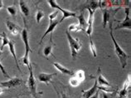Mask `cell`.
<instances>
[{"instance_id": "6da1fadb", "label": "cell", "mask_w": 131, "mask_h": 98, "mask_svg": "<svg viewBox=\"0 0 131 98\" xmlns=\"http://www.w3.org/2000/svg\"><path fill=\"white\" fill-rule=\"evenodd\" d=\"M109 27H110V37H111V39L113 41L115 54L117 55V57H118L119 59L120 64H121V66H122V68H125V66H127V61H128L129 56L127 55L126 52L124 51L121 48V47L118 44L117 41L115 40V37H114V34H113V29L114 28L112 27V22H110V21L109 22Z\"/></svg>"}, {"instance_id": "7a4b0ae2", "label": "cell", "mask_w": 131, "mask_h": 98, "mask_svg": "<svg viewBox=\"0 0 131 98\" xmlns=\"http://www.w3.org/2000/svg\"><path fill=\"white\" fill-rule=\"evenodd\" d=\"M21 36H22V39L23 41L24 46H25V54L23 57V63L26 66H27V67L30 65V62H29V52H32V50L31 49V47L29 45V39H28V33H27V29L26 27H24L23 29H22L21 32Z\"/></svg>"}, {"instance_id": "3957f363", "label": "cell", "mask_w": 131, "mask_h": 98, "mask_svg": "<svg viewBox=\"0 0 131 98\" xmlns=\"http://www.w3.org/2000/svg\"><path fill=\"white\" fill-rule=\"evenodd\" d=\"M66 34H67L68 43H69V45H70L71 56H72V57H73V58H75V57H77V52L81 50L82 45L81 43V42L79 41L78 38H74L70 34V33H69L68 31L66 32Z\"/></svg>"}, {"instance_id": "277c9868", "label": "cell", "mask_w": 131, "mask_h": 98, "mask_svg": "<svg viewBox=\"0 0 131 98\" xmlns=\"http://www.w3.org/2000/svg\"><path fill=\"white\" fill-rule=\"evenodd\" d=\"M47 2H48L49 5L52 8H57L58 11H61V12H62L63 16H62V17H61V19L59 21V23H62L64 19L68 18V17H77L75 13L71 12V11H68V10H65L63 8H61V7L59 6V4H58V3H57V1H54V0H49V1H47Z\"/></svg>"}, {"instance_id": "5b68a950", "label": "cell", "mask_w": 131, "mask_h": 98, "mask_svg": "<svg viewBox=\"0 0 131 98\" xmlns=\"http://www.w3.org/2000/svg\"><path fill=\"white\" fill-rule=\"evenodd\" d=\"M22 84H23V79L18 77H13L10 78L8 81L0 82V86L3 87V88H15V87L19 86Z\"/></svg>"}, {"instance_id": "8992f818", "label": "cell", "mask_w": 131, "mask_h": 98, "mask_svg": "<svg viewBox=\"0 0 131 98\" xmlns=\"http://www.w3.org/2000/svg\"><path fill=\"white\" fill-rule=\"evenodd\" d=\"M29 69V77H28V81H27V84H28V87L31 93H32V96H36L37 92V83H36V79L34 77L33 75V71H32V65H29L28 66Z\"/></svg>"}, {"instance_id": "52a82bcc", "label": "cell", "mask_w": 131, "mask_h": 98, "mask_svg": "<svg viewBox=\"0 0 131 98\" xmlns=\"http://www.w3.org/2000/svg\"><path fill=\"white\" fill-rule=\"evenodd\" d=\"M125 17L123 21H121L118 26L116 27L115 29H120V28H125L129 29L131 28V18H130V8L126 7L125 8Z\"/></svg>"}, {"instance_id": "ba28073f", "label": "cell", "mask_w": 131, "mask_h": 98, "mask_svg": "<svg viewBox=\"0 0 131 98\" xmlns=\"http://www.w3.org/2000/svg\"><path fill=\"white\" fill-rule=\"evenodd\" d=\"M89 12V18L87 21V28L85 30V33L89 37L91 36L92 32H93V23H94V14L95 11H92L91 9L87 8Z\"/></svg>"}, {"instance_id": "9c48e42d", "label": "cell", "mask_w": 131, "mask_h": 98, "mask_svg": "<svg viewBox=\"0 0 131 98\" xmlns=\"http://www.w3.org/2000/svg\"><path fill=\"white\" fill-rule=\"evenodd\" d=\"M6 26L8 27V29L9 30V32L12 33L13 36H16V35H18L19 33H21L22 29L18 25H17L16 23L11 22L9 20L6 21Z\"/></svg>"}, {"instance_id": "30bf717a", "label": "cell", "mask_w": 131, "mask_h": 98, "mask_svg": "<svg viewBox=\"0 0 131 98\" xmlns=\"http://www.w3.org/2000/svg\"><path fill=\"white\" fill-rule=\"evenodd\" d=\"M57 75L56 73H45V72H42L38 75V79L41 82L45 83L46 85H49L50 82H51V79L52 77Z\"/></svg>"}, {"instance_id": "8fae6325", "label": "cell", "mask_w": 131, "mask_h": 98, "mask_svg": "<svg viewBox=\"0 0 131 98\" xmlns=\"http://www.w3.org/2000/svg\"><path fill=\"white\" fill-rule=\"evenodd\" d=\"M53 66L56 67L58 71L60 72H61L62 74H65V75H70V76H74L75 75V72L74 71H72V70H70L67 67H65L62 65H61L60 63H58V62H54L53 63Z\"/></svg>"}, {"instance_id": "7c38bea8", "label": "cell", "mask_w": 131, "mask_h": 98, "mask_svg": "<svg viewBox=\"0 0 131 98\" xmlns=\"http://www.w3.org/2000/svg\"><path fill=\"white\" fill-rule=\"evenodd\" d=\"M97 87H98V83H97V81L95 80L94 85H93V86L91 89H89L87 91H82V94H83L84 98H90L91 96H92L98 91Z\"/></svg>"}, {"instance_id": "4fadbf2b", "label": "cell", "mask_w": 131, "mask_h": 98, "mask_svg": "<svg viewBox=\"0 0 131 98\" xmlns=\"http://www.w3.org/2000/svg\"><path fill=\"white\" fill-rule=\"evenodd\" d=\"M8 47H9V51L11 52V54L13 55V58H14V61H15V63L17 67H18V71L21 72V69L19 67V65H18V59H17V56H16V52H15V42L13 40H10L9 43H8Z\"/></svg>"}, {"instance_id": "5bb4252c", "label": "cell", "mask_w": 131, "mask_h": 98, "mask_svg": "<svg viewBox=\"0 0 131 98\" xmlns=\"http://www.w3.org/2000/svg\"><path fill=\"white\" fill-rule=\"evenodd\" d=\"M58 24H59V22H58V21H57V20H54V21H52V22H50L49 27H48V28L47 29L46 32H45V33L42 35V38H41V43H42V41H43V39L45 38V37H46L48 33H52L54 29L56 28V27L58 25Z\"/></svg>"}, {"instance_id": "9a60e30c", "label": "cell", "mask_w": 131, "mask_h": 98, "mask_svg": "<svg viewBox=\"0 0 131 98\" xmlns=\"http://www.w3.org/2000/svg\"><path fill=\"white\" fill-rule=\"evenodd\" d=\"M78 19H79V23L78 25L80 26L81 31H85L87 28V22L85 18V16H84V13L82 12L81 13V15H79L78 17Z\"/></svg>"}, {"instance_id": "2e32d148", "label": "cell", "mask_w": 131, "mask_h": 98, "mask_svg": "<svg viewBox=\"0 0 131 98\" xmlns=\"http://www.w3.org/2000/svg\"><path fill=\"white\" fill-rule=\"evenodd\" d=\"M96 81H97V83H99L101 86H110V87H112L111 85H110V83L106 80L104 76H102L101 72H100V69L98 71V78L96 79Z\"/></svg>"}, {"instance_id": "e0dca14e", "label": "cell", "mask_w": 131, "mask_h": 98, "mask_svg": "<svg viewBox=\"0 0 131 98\" xmlns=\"http://www.w3.org/2000/svg\"><path fill=\"white\" fill-rule=\"evenodd\" d=\"M19 6H20V9H21V12L23 14L25 17H28L30 14V11H29V8L26 3V2L23 1V0L19 1Z\"/></svg>"}, {"instance_id": "ac0fdd59", "label": "cell", "mask_w": 131, "mask_h": 98, "mask_svg": "<svg viewBox=\"0 0 131 98\" xmlns=\"http://www.w3.org/2000/svg\"><path fill=\"white\" fill-rule=\"evenodd\" d=\"M51 38L52 37L51 36L50 38V44L47 45V46L45 47V48L43 49V55L45 56L46 57L48 58L50 55L52 54V49H53V44H52V41H51Z\"/></svg>"}, {"instance_id": "d6986e66", "label": "cell", "mask_w": 131, "mask_h": 98, "mask_svg": "<svg viewBox=\"0 0 131 98\" xmlns=\"http://www.w3.org/2000/svg\"><path fill=\"white\" fill-rule=\"evenodd\" d=\"M103 13V27H105L107 23L110 22V12L108 9H101Z\"/></svg>"}, {"instance_id": "ffe728a7", "label": "cell", "mask_w": 131, "mask_h": 98, "mask_svg": "<svg viewBox=\"0 0 131 98\" xmlns=\"http://www.w3.org/2000/svg\"><path fill=\"white\" fill-rule=\"evenodd\" d=\"M85 8L91 9L92 11H95L99 8V3L98 1H87V3L84 5Z\"/></svg>"}, {"instance_id": "44dd1931", "label": "cell", "mask_w": 131, "mask_h": 98, "mask_svg": "<svg viewBox=\"0 0 131 98\" xmlns=\"http://www.w3.org/2000/svg\"><path fill=\"white\" fill-rule=\"evenodd\" d=\"M1 36H2V45L0 46V51H3V47H4L5 46H7V45H8V43H9L10 40L8 39V37L6 35L5 32H3Z\"/></svg>"}, {"instance_id": "7402d4cb", "label": "cell", "mask_w": 131, "mask_h": 98, "mask_svg": "<svg viewBox=\"0 0 131 98\" xmlns=\"http://www.w3.org/2000/svg\"><path fill=\"white\" fill-rule=\"evenodd\" d=\"M74 76L80 82H82L85 80V72H84L83 70H79V71H77L75 73Z\"/></svg>"}, {"instance_id": "603a6c76", "label": "cell", "mask_w": 131, "mask_h": 98, "mask_svg": "<svg viewBox=\"0 0 131 98\" xmlns=\"http://www.w3.org/2000/svg\"><path fill=\"white\" fill-rule=\"evenodd\" d=\"M97 89L99 91H102L103 92H105V93H113L115 91H114V88L112 87H110V86H100L97 87Z\"/></svg>"}, {"instance_id": "cb8c5ba5", "label": "cell", "mask_w": 131, "mask_h": 98, "mask_svg": "<svg viewBox=\"0 0 131 98\" xmlns=\"http://www.w3.org/2000/svg\"><path fill=\"white\" fill-rule=\"evenodd\" d=\"M67 31L69 33L70 32H79V31H81V29L78 24L74 23V24H71V25L69 26Z\"/></svg>"}, {"instance_id": "d4e9b609", "label": "cell", "mask_w": 131, "mask_h": 98, "mask_svg": "<svg viewBox=\"0 0 131 98\" xmlns=\"http://www.w3.org/2000/svg\"><path fill=\"white\" fill-rule=\"evenodd\" d=\"M89 37H90V47H91V51L92 52L93 56H94L95 57H96V56H97V52H96L95 47L94 45V43H93V41H92V37H91V36Z\"/></svg>"}, {"instance_id": "484cf974", "label": "cell", "mask_w": 131, "mask_h": 98, "mask_svg": "<svg viewBox=\"0 0 131 98\" xmlns=\"http://www.w3.org/2000/svg\"><path fill=\"white\" fill-rule=\"evenodd\" d=\"M7 10H8V12L9 13V14L11 15L12 17H16V14H17V8L14 5L13 6H9L7 8Z\"/></svg>"}, {"instance_id": "4316f807", "label": "cell", "mask_w": 131, "mask_h": 98, "mask_svg": "<svg viewBox=\"0 0 131 98\" xmlns=\"http://www.w3.org/2000/svg\"><path fill=\"white\" fill-rule=\"evenodd\" d=\"M0 71H1V72L3 73V76H4V77H8L9 79L11 78V77H10V76L8 75V73L6 72V70H5L4 66H3V65L1 60H0Z\"/></svg>"}, {"instance_id": "83f0119b", "label": "cell", "mask_w": 131, "mask_h": 98, "mask_svg": "<svg viewBox=\"0 0 131 98\" xmlns=\"http://www.w3.org/2000/svg\"><path fill=\"white\" fill-rule=\"evenodd\" d=\"M44 17V13L42 11H41V10H38L37 13V15H36V19H37V23H39L41 22V20Z\"/></svg>"}, {"instance_id": "f1b7e54d", "label": "cell", "mask_w": 131, "mask_h": 98, "mask_svg": "<svg viewBox=\"0 0 131 98\" xmlns=\"http://www.w3.org/2000/svg\"><path fill=\"white\" fill-rule=\"evenodd\" d=\"M119 98H127V95H128V90L122 88L119 92Z\"/></svg>"}, {"instance_id": "f546056e", "label": "cell", "mask_w": 131, "mask_h": 98, "mask_svg": "<svg viewBox=\"0 0 131 98\" xmlns=\"http://www.w3.org/2000/svg\"><path fill=\"white\" fill-rule=\"evenodd\" d=\"M70 84H71V85L72 86H78L81 84V82H79L78 80L73 76H72V77L70 79Z\"/></svg>"}, {"instance_id": "4dcf8cb0", "label": "cell", "mask_w": 131, "mask_h": 98, "mask_svg": "<svg viewBox=\"0 0 131 98\" xmlns=\"http://www.w3.org/2000/svg\"><path fill=\"white\" fill-rule=\"evenodd\" d=\"M131 76L130 75L128 76V78L126 79V81L125 82V84H124V86H123V88L124 89H126V90H129V87H130V83H131Z\"/></svg>"}, {"instance_id": "1f68e13d", "label": "cell", "mask_w": 131, "mask_h": 98, "mask_svg": "<svg viewBox=\"0 0 131 98\" xmlns=\"http://www.w3.org/2000/svg\"><path fill=\"white\" fill-rule=\"evenodd\" d=\"M58 13H59V11H58V10H55V11H54L53 13H51V14H50L49 16H48V17H49L50 22H52V21L56 20L57 17V14H58Z\"/></svg>"}, {"instance_id": "d6a6232c", "label": "cell", "mask_w": 131, "mask_h": 98, "mask_svg": "<svg viewBox=\"0 0 131 98\" xmlns=\"http://www.w3.org/2000/svg\"><path fill=\"white\" fill-rule=\"evenodd\" d=\"M90 98H99V91H97L94 95H93L92 96H91Z\"/></svg>"}, {"instance_id": "836d02e7", "label": "cell", "mask_w": 131, "mask_h": 98, "mask_svg": "<svg viewBox=\"0 0 131 98\" xmlns=\"http://www.w3.org/2000/svg\"><path fill=\"white\" fill-rule=\"evenodd\" d=\"M33 98H42V92H38L36 94V96H34Z\"/></svg>"}, {"instance_id": "e575fe53", "label": "cell", "mask_w": 131, "mask_h": 98, "mask_svg": "<svg viewBox=\"0 0 131 98\" xmlns=\"http://www.w3.org/2000/svg\"><path fill=\"white\" fill-rule=\"evenodd\" d=\"M101 95H102V97H103V98H109L108 96H107V94H106L105 92H102Z\"/></svg>"}, {"instance_id": "d590c367", "label": "cell", "mask_w": 131, "mask_h": 98, "mask_svg": "<svg viewBox=\"0 0 131 98\" xmlns=\"http://www.w3.org/2000/svg\"><path fill=\"white\" fill-rule=\"evenodd\" d=\"M61 98H69V97L67 96V94H66L65 92H63L62 94H61Z\"/></svg>"}, {"instance_id": "8d00e7d4", "label": "cell", "mask_w": 131, "mask_h": 98, "mask_svg": "<svg viewBox=\"0 0 131 98\" xmlns=\"http://www.w3.org/2000/svg\"><path fill=\"white\" fill-rule=\"evenodd\" d=\"M3 7V1L2 0H0V9H2Z\"/></svg>"}, {"instance_id": "74e56055", "label": "cell", "mask_w": 131, "mask_h": 98, "mask_svg": "<svg viewBox=\"0 0 131 98\" xmlns=\"http://www.w3.org/2000/svg\"><path fill=\"white\" fill-rule=\"evenodd\" d=\"M3 92V88L1 87V88H0V94H2Z\"/></svg>"}, {"instance_id": "f35d334b", "label": "cell", "mask_w": 131, "mask_h": 98, "mask_svg": "<svg viewBox=\"0 0 131 98\" xmlns=\"http://www.w3.org/2000/svg\"><path fill=\"white\" fill-rule=\"evenodd\" d=\"M0 40H2V36H1V34H0Z\"/></svg>"}, {"instance_id": "ab89813d", "label": "cell", "mask_w": 131, "mask_h": 98, "mask_svg": "<svg viewBox=\"0 0 131 98\" xmlns=\"http://www.w3.org/2000/svg\"><path fill=\"white\" fill-rule=\"evenodd\" d=\"M18 98H19V97H18Z\"/></svg>"}]
</instances>
